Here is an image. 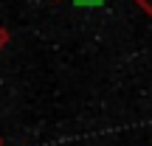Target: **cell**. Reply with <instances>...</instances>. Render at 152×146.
<instances>
[]
</instances>
